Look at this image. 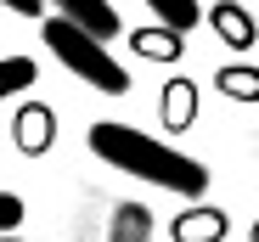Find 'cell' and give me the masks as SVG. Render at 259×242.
<instances>
[{
    "mask_svg": "<svg viewBox=\"0 0 259 242\" xmlns=\"http://www.w3.org/2000/svg\"><path fill=\"white\" fill-rule=\"evenodd\" d=\"M12 141H17L23 158H46L51 141H57V113L46 102H23L17 118H12Z\"/></svg>",
    "mask_w": 259,
    "mask_h": 242,
    "instance_id": "3",
    "label": "cell"
},
{
    "mask_svg": "<svg viewBox=\"0 0 259 242\" xmlns=\"http://www.w3.org/2000/svg\"><path fill=\"white\" fill-rule=\"evenodd\" d=\"M0 6H12L17 17H46V0H0Z\"/></svg>",
    "mask_w": 259,
    "mask_h": 242,
    "instance_id": "14",
    "label": "cell"
},
{
    "mask_svg": "<svg viewBox=\"0 0 259 242\" xmlns=\"http://www.w3.org/2000/svg\"><path fill=\"white\" fill-rule=\"evenodd\" d=\"M23 214H28V209H23V197H17V191H0V236L17 231V225H23Z\"/></svg>",
    "mask_w": 259,
    "mask_h": 242,
    "instance_id": "13",
    "label": "cell"
},
{
    "mask_svg": "<svg viewBox=\"0 0 259 242\" xmlns=\"http://www.w3.org/2000/svg\"><path fill=\"white\" fill-rule=\"evenodd\" d=\"M39 34H46V45L57 51V62H62L68 73H79L84 85H96V90H107V96H124V90H130V73L107 57L102 39H91L84 28H73V23H62V17H46Z\"/></svg>",
    "mask_w": 259,
    "mask_h": 242,
    "instance_id": "2",
    "label": "cell"
},
{
    "mask_svg": "<svg viewBox=\"0 0 259 242\" xmlns=\"http://www.w3.org/2000/svg\"><path fill=\"white\" fill-rule=\"evenodd\" d=\"M226 209H214V203H192L181 209L175 220H169V242H226Z\"/></svg>",
    "mask_w": 259,
    "mask_h": 242,
    "instance_id": "5",
    "label": "cell"
},
{
    "mask_svg": "<svg viewBox=\"0 0 259 242\" xmlns=\"http://www.w3.org/2000/svg\"><path fill=\"white\" fill-rule=\"evenodd\" d=\"M248 242H259V220H253V225H248Z\"/></svg>",
    "mask_w": 259,
    "mask_h": 242,
    "instance_id": "15",
    "label": "cell"
},
{
    "mask_svg": "<svg viewBox=\"0 0 259 242\" xmlns=\"http://www.w3.org/2000/svg\"><path fill=\"white\" fill-rule=\"evenodd\" d=\"M208 17H214V34H220L226 45H237V51H248L253 39H259V28H253V17H248V12L237 6V0H220V6H214Z\"/></svg>",
    "mask_w": 259,
    "mask_h": 242,
    "instance_id": "7",
    "label": "cell"
},
{
    "mask_svg": "<svg viewBox=\"0 0 259 242\" xmlns=\"http://www.w3.org/2000/svg\"><path fill=\"white\" fill-rule=\"evenodd\" d=\"M214 85H220V96H231V102H259V68H220V79H214Z\"/></svg>",
    "mask_w": 259,
    "mask_h": 242,
    "instance_id": "11",
    "label": "cell"
},
{
    "mask_svg": "<svg viewBox=\"0 0 259 242\" xmlns=\"http://www.w3.org/2000/svg\"><path fill=\"white\" fill-rule=\"evenodd\" d=\"M107 242H152V209L147 203H118Z\"/></svg>",
    "mask_w": 259,
    "mask_h": 242,
    "instance_id": "8",
    "label": "cell"
},
{
    "mask_svg": "<svg viewBox=\"0 0 259 242\" xmlns=\"http://www.w3.org/2000/svg\"><path fill=\"white\" fill-rule=\"evenodd\" d=\"M34 79H39V68H34L28 57H0V102L17 96V90H28Z\"/></svg>",
    "mask_w": 259,
    "mask_h": 242,
    "instance_id": "12",
    "label": "cell"
},
{
    "mask_svg": "<svg viewBox=\"0 0 259 242\" xmlns=\"http://www.w3.org/2000/svg\"><path fill=\"white\" fill-rule=\"evenodd\" d=\"M130 45L141 57H158V62H181V34H169V28H136Z\"/></svg>",
    "mask_w": 259,
    "mask_h": 242,
    "instance_id": "10",
    "label": "cell"
},
{
    "mask_svg": "<svg viewBox=\"0 0 259 242\" xmlns=\"http://www.w3.org/2000/svg\"><path fill=\"white\" fill-rule=\"evenodd\" d=\"M197 124V85L192 79H169L163 85V130H192Z\"/></svg>",
    "mask_w": 259,
    "mask_h": 242,
    "instance_id": "6",
    "label": "cell"
},
{
    "mask_svg": "<svg viewBox=\"0 0 259 242\" xmlns=\"http://www.w3.org/2000/svg\"><path fill=\"white\" fill-rule=\"evenodd\" d=\"M147 12H152L169 34H186V28L203 23V6H197V0H147Z\"/></svg>",
    "mask_w": 259,
    "mask_h": 242,
    "instance_id": "9",
    "label": "cell"
},
{
    "mask_svg": "<svg viewBox=\"0 0 259 242\" xmlns=\"http://www.w3.org/2000/svg\"><path fill=\"white\" fill-rule=\"evenodd\" d=\"M0 242H23V236H17V231H6V236H0Z\"/></svg>",
    "mask_w": 259,
    "mask_h": 242,
    "instance_id": "16",
    "label": "cell"
},
{
    "mask_svg": "<svg viewBox=\"0 0 259 242\" xmlns=\"http://www.w3.org/2000/svg\"><path fill=\"white\" fill-rule=\"evenodd\" d=\"M57 6V17L62 23H73V28H84L91 39H107L113 34H124V23H118V12H113V0H51Z\"/></svg>",
    "mask_w": 259,
    "mask_h": 242,
    "instance_id": "4",
    "label": "cell"
},
{
    "mask_svg": "<svg viewBox=\"0 0 259 242\" xmlns=\"http://www.w3.org/2000/svg\"><path fill=\"white\" fill-rule=\"evenodd\" d=\"M91 152L102 158V164L124 169V175H136L147 186H163V191H175V197H197L208 191V169L197 164L192 152H175L169 141L147 135V130H130V124H91Z\"/></svg>",
    "mask_w": 259,
    "mask_h": 242,
    "instance_id": "1",
    "label": "cell"
}]
</instances>
